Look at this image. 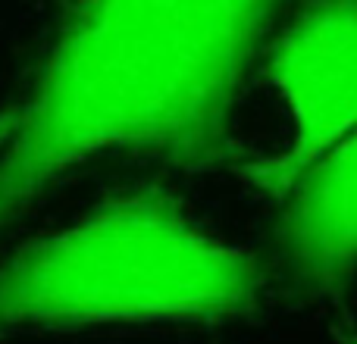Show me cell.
<instances>
[{"label":"cell","instance_id":"6da1fadb","mask_svg":"<svg viewBox=\"0 0 357 344\" xmlns=\"http://www.w3.org/2000/svg\"><path fill=\"white\" fill-rule=\"evenodd\" d=\"M273 16L270 3L73 6L0 150V228L107 150L191 172L232 163L235 104Z\"/></svg>","mask_w":357,"mask_h":344},{"label":"cell","instance_id":"7a4b0ae2","mask_svg":"<svg viewBox=\"0 0 357 344\" xmlns=\"http://www.w3.org/2000/svg\"><path fill=\"white\" fill-rule=\"evenodd\" d=\"M257 257L204 232L173 191L138 185L0 260V335L44 326L220 322L254 310Z\"/></svg>","mask_w":357,"mask_h":344},{"label":"cell","instance_id":"3957f363","mask_svg":"<svg viewBox=\"0 0 357 344\" xmlns=\"http://www.w3.org/2000/svg\"><path fill=\"white\" fill-rule=\"evenodd\" d=\"M270 75L289 107L291 141L248 163L245 175L264 194L289 197L357 129V3L304 10L273 44Z\"/></svg>","mask_w":357,"mask_h":344},{"label":"cell","instance_id":"277c9868","mask_svg":"<svg viewBox=\"0 0 357 344\" xmlns=\"http://www.w3.org/2000/svg\"><path fill=\"white\" fill-rule=\"evenodd\" d=\"M291 279L307 291L339 285L357 263V129L291 188L276 226Z\"/></svg>","mask_w":357,"mask_h":344},{"label":"cell","instance_id":"5b68a950","mask_svg":"<svg viewBox=\"0 0 357 344\" xmlns=\"http://www.w3.org/2000/svg\"><path fill=\"white\" fill-rule=\"evenodd\" d=\"M16 107L13 110H3L0 113V150H3V144L10 141V135H13V129H16Z\"/></svg>","mask_w":357,"mask_h":344}]
</instances>
